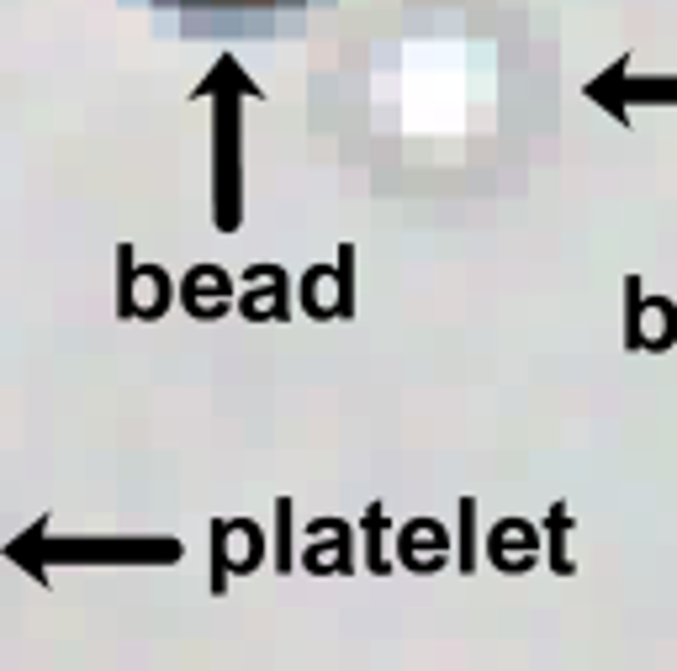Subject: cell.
I'll return each instance as SVG.
<instances>
[{"label": "cell", "mask_w": 677, "mask_h": 671, "mask_svg": "<svg viewBox=\"0 0 677 671\" xmlns=\"http://www.w3.org/2000/svg\"><path fill=\"white\" fill-rule=\"evenodd\" d=\"M217 107V228H239V90H212Z\"/></svg>", "instance_id": "cell-1"}, {"label": "cell", "mask_w": 677, "mask_h": 671, "mask_svg": "<svg viewBox=\"0 0 677 671\" xmlns=\"http://www.w3.org/2000/svg\"><path fill=\"white\" fill-rule=\"evenodd\" d=\"M307 535L318 539V544L302 556V571H313V576H328V571L350 576L354 571V529L345 518H313Z\"/></svg>", "instance_id": "cell-2"}, {"label": "cell", "mask_w": 677, "mask_h": 671, "mask_svg": "<svg viewBox=\"0 0 677 671\" xmlns=\"http://www.w3.org/2000/svg\"><path fill=\"white\" fill-rule=\"evenodd\" d=\"M233 280H228V270H217V265H190L186 270V280H181V307H186L196 322H212L222 318L233 301Z\"/></svg>", "instance_id": "cell-3"}, {"label": "cell", "mask_w": 677, "mask_h": 671, "mask_svg": "<svg viewBox=\"0 0 677 671\" xmlns=\"http://www.w3.org/2000/svg\"><path fill=\"white\" fill-rule=\"evenodd\" d=\"M535 550H540V539H535V529H529L524 518H503L488 535V561L498 565L503 576H524V571L535 565Z\"/></svg>", "instance_id": "cell-4"}, {"label": "cell", "mask_w": 677, "mask_h": 671, "mask_svg": "<svg viewBox=\"0 0 677 671\" xmlns=\"http://www.w3.org/2000/svg\"><path fill=\"white\" fill-rule=\"evenodd\" d=\"M445 529L434 524V518H413V524H403L397 529V561L407 565V571H418V576H434L439 565H445Z\"/></svg>", "instance_id": "cell-5"}, {"label": "cell", "mask_w": 677, "mask_h": 671, "mask_svg": "<svg viewBox=\"0 0 677 671\" xmlns=\"http://www.w3.org/2000/svg\"><path fill=\"white\" fill-rule=\"evenodd\" d=\"M624 80H630V58H614L598 80H588V101L609 111L620 128H630V85Z\"/></svg>", "instance_id": "cell-6"}, {"label": "cell", "mask_w": 677, "mask_h": 671, "mask_svg": "<svg viewBox=\"0 0 677 671\" xmlns=\"http://www.w3.org/2000/svg\"><path fill=\"white\" fill-rule=\"evenodd\" d=\"M212 90H239V96H254V101L265 96V90H260V85H254V80L244 75V69H239V58H217L212 75H207V80L190 90V101H207Z\"/></svg>", "instance_id": "cell-7"}, {"label": "cell", "mask_w": 677, "mask_h": 671, "mask_svg": "<svg viewBox=\"0 0 677 671\" xmlns=\"http://www.w3.org/2000/svg\"><path fill=\"white\" fill-rule=\"evenodd\" d=\"M641 318H646V286H641V275H624V350H646V328H641Z\"/></svg>", "instance_id": "cell-8"}, {"label": "cell", "mask_w": 677, "mask_h": 671, "mask_svg": "<svg viewBox=\"0 0 677 671\" xmlns=\"http://www.w3.org/2000/svg\"><path fill=\"white\" fill-rule=\"evenodd\" d=\"M567 535H571V508L567 503H550V513H545V544H550V571L556 576H571Z\"/></svg>", "instance_id": "cell-9"}, {"label": "cell", "mask_w": 677, "mask_h": 671, "mask_svg": "<svg viewBox=\"0 0 677 671\" xmlns=\"http://www.w3.org/2000/svg\"><path fill=\"white\" fill-rule=\"evenodd\" d=\"M360 535H365V565H371L376 576H392V561L381 556V535H386V508H381V503H371V508H365V518H360Z\"/></svg>", "instance_id": "cell-10"}, {"label": "cell", "mask_w": 677, "mask_h": 671, "mask_svg": "<svg viewBox=\"0 0 677 671\" xmlns=\"http://www.w3.org/2000/svg\"><path fill=\"white\" fill-rule=\"evenodd\" d=\"M292 513H297V503L292 497H275V571L281 576H292Z\"/></svg>", "instance_id": "cell-11"}, {"label": "cell", "mask_w": 677, "mask_h": 671, "mask_svg": "<svg viewBox=\"0 0 677 671\" xmlns=\"http://www.w3.org/2000/svg\"><path fill=\"white\" fill-rule=\"evenodd\" d=\"M133 280H138V249H117V318H133Z\"/></svg>", "instance_id": "cell-12"}, {"label": "cell", "mask_w": 677, "mask_h": 671, "mask_svg": "<svg viewBox=\"0 0 677 671\" xmlns=\"http://www.w3.org/2000/svg\"><path fill=\"white\" fill-rule=\"evenodd\" d=\"M456 508H461V550H456V565L471 576L477 571V497H461Z\"/></svg>", "instance_id": "cell-13"}, {"label": "cell", "mask_w": 677, "mask_h": 671, "mask_svg": "<svg viewBox=\"0 0 677 671\" xmlns=\"http://www.w3.org/2000/svg\"><path fill=\"white\" fill-rule=\"evenodd\" d=\"M334 286H339V318H354V243H345V249H339Z\"/></svg>", "instance_id": "cell-14"}, {"label": "cell", "mask_w": 677, "mask_h": 671, "mask_svg": "<svg viewBox=\"0 0 677 671\" xmlns=\"http://www.w3.org/2000/svg\"><path fill=\"white\" fill-rule=\"evenodd\" d=\"M646 301H651V307H656V312H662V333L651 339L646 350H651V354L673 350V344H677V307H673V301H667V296H646Z\"/></svg>", "instance_id": "cell-15"}]
</instances>
